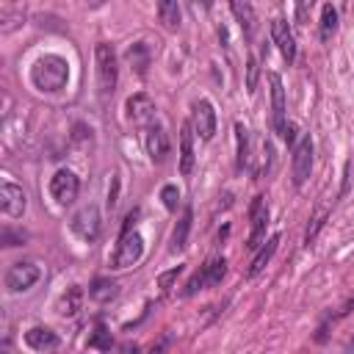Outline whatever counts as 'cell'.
I'll use <instances>...</instances> for the list:
<instances>
[{
  "instance_id": "obj_1",
  "label": "cell",
  "mask_w": 354,
  "mask_h": 354,
  "mask_svg": "<svg viewBox=\"0 0 354 354\" xmlns=\"http://www.w3.org/2000/svg\"><path fill=\"white\" fill-rule=\"evenodd\" d=\"M66 80H69V64L61 55H41L30 69V83L44 94L61 91Z\"/></svg>"
},
{
  "instance_id": "obj_2",
  "label": "cell",
  "mask_w": 354,
  "mask_h": 354,
  "mask_svg": "<svg viewBox=\"0 0 354 354\" xmlns=\"http://www.w3.org/2000/svg\"><path fill=\"white\" fill-rule=\"evenodd\" d=\"M94 64H97V86L102 97H111L119 80V64H116V50L108 41H100L94 47Z\"/></svg>"
},
{
  "instance_id": "obj_3",
  "label": "cell",
  "mask_w": 354,
  "mask_h": 354,
  "mask_svg": "<svg viewBox=\"0 0 354 354\" xmlns=\"http://www.w3.org/2000/svg\"><path fill=\"white\" fill-rule=\"evenodd\" d=\"M290 171H293V185L301 188L313 171V138L310 133H301L293 141V158H290Z\"/></svg>"
},
{
  "instance_id": "obj_4",
  "label": "cell",
  "mask_w": 354,
  "mask_h": 354,
  "mask_svg": "<svg viewBox=\"0 0 354 354\" xmlns=\"http://www.w3.org/2000/svg\"><path fill=\"white\" fill-rule=\"evenodd\" d=\"M39 277H41V268L33 260H19V263L8 266V271H6V288L11 293H25V290H30L39 282Z\"/></svg>"
},
{
  "instance_id": "obj_5",
  "label": "cell",
  "mask_w": 354,
  "mask_h": 354,
  "mask_svg": "<svg viewBox=\"0 0 354 354\" xmlns=\"http://www.w3.org/2000/svg\"><path fill=\"white\" fill-rule=\"evenodd\" d=\"M249 221H252V232H249L246 246L252 252H257L266 243V227H268V205H266V196H254L252 199V205H249Z\"/></svg>"
},
{
  "instance_id": "obj_6",
  "label": "cell",
  "mask_w": 354,
  "mask_h": 354,
  "mask_svg": "<svg viewBox=\"0 0 354 354\" xmlns=\"http://www.w3.org/2000/svg\"><path fill=\"white\" fill-rule=\"evenodd\" d=\"M141 254H144V238L130 230L119 238V246L113 252V268H130L141 260Z\"/></svg>"
},
{
  "instance_id": "obj_7",
  "label": "cell",
  "mask_w": 354,
  "mask_h": 354,
  "mask_svg": "<svg viewBox=\"0 0 354 354\" xmlns=\"http://www.w3.org/2000/svg\"><path fill=\"white\" fill-rule=\"evenodd\" d=\"M227 277V260L224 257H213L202 266L199 274L191 277V282L185 285V296H194L196 290H202L205 285H221V279Z\"/></svg>"
},
{
  "instance_id": "obj_8",
  "label": "cell",
  "mask_w": 354,
  "mask_h": 354,
  "mask_svg": "<svg viewBox=\"0 0 354 354\" xmlns=\"http://www.w3.org/2000/svg\"><path fill=\"white\" fill-rule=\"evenodd\" d=\"M77 177L72 169H58L53 177H50V196L58 202V205H72L75 196H77Z\"/></svg>"
},
{
  "instance_id": "obj_9",
  "label": "cell",
  "mask_w": 354,
  "mask_h": 354,
  "mask_svg": "<svg viewBox=\"0 0 354 354\" xmlns=\"http://www.w3.org/2000/svg\"><path fill=\"white\" fill-rule=\"evenodd\" d=\"M72 232L80 238V241H94L100 235V210L94 205H86L80 207L75 216H72Z\"/></svg>"
},
{
  "instance_id": "obj_10",
  "label": "cell",
  "mask_w": 354,
  "mask_h": 354,
  "mask_svg": "<svg viewBox=\"0 0 354 354\" xmlns=\"http://www.w3.org/2000/svg\"><path fill=\"white\" fill-rule=\"evenodd\" d=\"M144 147H147V155H149L152 163H163V160H166V155H169V136H166L163 124L152 122V124L147 127V133H144Z\"/></svg>"
},
{
  "instance_id": "obj_11",
  "label": "cell",
  "mask_w": 354,
  "mask_h": 354,
  "mask_svg": "<svg viewBox=\"0 0 354 354\" xmlns=\"http://www.w3.org/2000/svg\"><path fill=\"white\" fill-rule=\"evenodd\" d=\"M194 130L202 141H210L216 136V111L210 100H199L194 105Z\"/></svg>"
},
{
  "instance_id": "obj_12",
  "label": "cell",
  "mask_w": 354,
  "mask_h": 354,
  "mask_svg": "<svg viewBox=\"0 0 354 354\" xmlns=\"http://www.w3.org/2000/svg\"><path fill=\"white\" fill-rule=\"evenodd\" d=\"M0 207H3L6 216L19 218V216L25 213V207H28L25 191H22L19 185H14V183H3V185H0Z\"/></svg>"
},
{
  "instance_id": "obj_13",
  "label": "cell",
  "mask_w": 354,
  "mask_h": 354,
  "mask_svg": "<svg viewBox=\"0 0 354 354\" xmlns=\"http://www.w3.org/2000/svg\"><path fill=\"white\" fill-rule=\"evenodd\" d=\"M268 83H271V119H274V130L282 136L288 119H285V86H282V77L277 72L268 75Z\"/></svg>"
},
{
  "instance_id": "obj_14",
  "label": "cell",
  "mask_w": 354,
  "mask_h": 354,
  "mask_svg": "<svg viewBox=\"0 0 354 354\" xmlns=\"http://www.w3.org/2000/svg\"><path fill=\"white\" fill-rule=\"evenodd\" d=\"M127 116L141 124V127H149L155 122V102L147 97V94H133L127 100Z\"/></svg>"
},
{
  "instance_id": "obj_15",
  "label": "cell",
  "mask_w": 354,
  "mask_h": 354,
  "mask_svg": "<svg viewBox=\"0 0 354 354\" xmlns=\"http://www.w3.org/2000/svg\"><path fill=\"white\" fill-rule=\"evenodd\" d=\"M271 39H274V44L279 47L282 58L290 64V61L296 58V41H293V33H290V28H288L285 19H274V22H271Z\"/></svg>"
},
{
  "instance_id": "obj_16",
  "label": "cell",
  "mask_w": 354,
  "mask_h": 354,
  "mask_svg": "<svg viewBox=\"0 0 354 354\" xmlns=\"http://www.w3.org/2000/svg\"><path fill=\"white\" fill-rule=\"evenodd\" d=\"M230 6H232V14H235V19H238V25L243 30V39L252 41L254 30H257V14H254L252 3L249 0H230Z\"/></svg>"
},
{
  "instance_id": "obj_17",
  "label": "cell",
  "mask_w": 354,
  "mask_h": 354,
  "mask_svg": "<svg viewBox=\"0 0 354 354\" xmlns=\"http://www.w3.org/2000/svg\"><path fill=\"white\" fill-rule=\"evenodd\" d=\"M194 160H196V155H194V124L185 122L180 127V174L183 177H188L194 171Z\"/></svg>"
},
{
  "instance_id": "obj_18",
  "label": "cell",
  "mask_w": 354,
  "mask_h": 354,
  "mask_svg": "<svg viewBox=\"0 0 354 354\" xmlns=\"http://www.w3.org/2000/svg\"><path fill=\"white\" fill-rule=\"evenodd\" d=\"M124 58H127L130 69H133L138 77H144V75H147V69H149V64H152V53H149V44H144V41H133V44L127 47Z\"/></svg>"
},
{
  "instance_id": "obj_19",
  "label": "cell",
  "mask_w": 354,
  "mask_h": 354,
  "mask_svg": "<svg viewBox=\"0 0 354 354\" xmlns=\"http://www.w3.org/2000/svg\"><path fill=\"white\" fill-rule=\"evenodd\" d=\"M25 343L33 348V351H50V348H58V335L47 326H33L25 332Z\"/></svg>"
},
{
  "instance_id": "obj_20",
  "label": "cell",
  "mask_w": 354,
  "mask_h": 354,
  "mask_svg": "<svg viewBox=\"0 0 354 354\" xmlns=\"http://www.w3.org/2000/svg\"><path fill=\"white\" fill-rule=\"evenodd\" d=\"M191 221H194V210H191V205H185L183 207V216L177 218V224H174V232H171V252H183L185 249V243H188V232H191Z\"/></svg>"
},
{
  "instance_id": "obj_21",
  "label": "cell",
  "mask_w": 354,
  "mask_h": 354,
  "mask_svg": "<svg viewBox=\"0 0 354 354\" xmlns=\"http://www.w3.org/2000/svg\"><path fill=\"white\" fill-rule=\"evenodd\" d=\"M277 246H279V235H271L268 241H266V246H260L257 252H254V257H252V263H249V271H246V277H257L268 263H271V257H274V252H277Z\"/></svg>"
},
{
  "instance_id": "obj_22",
  "label": "cell",
  "mask_w": 354,
  "mask_h": 354,
  "mask_svg": "<svg viewBox=\"0 0 354 354\" xmlns=\"http://www.w3.org/2000/svg\"><path fill=\"white\" fill-rule=\"evenodd\" d=\"M158 6V19L163 22L166 30L180 28V0H155Z\"/></svg>"
},
{
  "instance_id": "obj_23",
  "label": "cell",
  "mask_w": 354,
  "mask_h": 354,
  "mask_svg": "<svg viewBox=\"0 0 354 354\" xmlns=\"http://www.w3.org/2000/svg\"><path fill=\"white\" fill-rule=\"evenodd\" d=\"M116 293H119V285H116L113 279H105V277L94 279L91 288H88V296H91L94 301H100V304H108L111 299H116Z\"/></svg>"
},
{
  "instance_id": "obj_24",
  "label": "cell",
  "mask_w": 354,
  "mask_h": 354,
  "mask_svg": "<svg viewBox=\"0 0 354 354\" xmlns=\"http://www.w3.org/2000/svg\"><path fill=\"white\" fill-rule=\"evenodd\" d=\"M22 17H25L22 3L6 0V3H3V33H11L17 25H22Z\"/></svg>"
},
{
  "instance_id": "obj_25",
  "label": "cell",
  "mask_w": 354,
  "mask_h": 354,
  "mask_svg": "<svg viewBox=\"0 0 354 354\" xmlns=\"http://www.w3.org/2000/svg\"><path fill=\"white\" fill-rule=\"evenodd\" d=\"M80 301H83V290L75 285V288H69V290L61 296L58 313H61L64 318H72V315H77V310H80Z\"/></svg>"
},
{
  "instance_id": "obj_26",
  "label": "cell",
  "mask_w": 354,
  "mask_h": 354,
  "mask_svg": "<svg viewBox=\"0 0 354 354\" xmlns=\"http://www.w3.org/2000/svg\"><path fill=\"white\" fill-rule=\"evenodd\" d=\"M335 30H337V11L332 3H326L321 8V41H329Z\"/></svg>"
},
{
  "instance_id": "obj_27",
  "label": "cell",
  "mask_w": 354,
  "mask_h": 354,
  "mask_svg": "<svg viewBox=\"0 0 354 354\" xmlns=\"http://www.w3.org/2000/svg\"><path fill=\"white\" fill-rule=\"evenodd\" d=\"M235 136H238V169H243L249 163V133L241 122L235 124Z\"/></svg>"
},
{
  "instance_id": "obj_28",
  "label": "cell",
  "mask_w": 354,
  "mask_h": 354,
  "mask_svg": "<svg viewBox=\"0 0 354 354\" xmlns=\"http://www.w3.org/2000/svg\"><path fill=\"white\" fill-rule=\"evenodd\" d=\"M111 346H113V337H111V332H108L105 326H97V329H94V335L88 337V348L111 351Z\"/></svg>"
},
{
  "instance_id": "obj_29",
  "label": "cell",
  "mask_w": 354,
  "mask_h": 354,
  "mask_svg": "<svg viewBox=\"0 0 354 354\" xmlns=\"http://www.w3.org/2000/svg\"><path fill=\"white\" fill-rule=\"evenodd\" d=\"M160 199H163L166 210H177V202H180V191H177V185H163V188H160Z\"/></svg>"
},
{
  "instance_id": "obj_30",
  "label": "cell",
  "mask_w": 354,
  "mask_h": 354,
  "mask_svg": "<svg viewBox=\"0 0 354 354\" xmlns=\"http://www.w3.org/2000/svg\"><path fill=\"white\" fill-rule=\"evenodd\" d=\"M25 238H28V235H25L22 230H11V227H6V230L0 232V243H3V246H19Z\"/></svg>"
},
{
  "instance_id": "obj_31",
  "label": "cell",
  "mask_w": 354,
  "mask_h": 354,
  "mask_svg": "<svg viewBox=\"0 0 354 354\" xmlns=\"http://www.w3.org/2000/svg\"><path fill=\"white\" fill-rule=\"evenodd\" d=\"M257 72H260V69H257V58H249V61H246V91H249V94L257 88Z\"/></svg>"
},
{
  "instance_id": "obj_32",
  "label": "cell",
  "mask_w": 354,
  "mask_h": 354,
  "mask_svg": "<svg viewBox=\"0 0 354 354\" xmlns=\"http://www.w3.org/2000/svg\"><path fill=\"white\" fill-rule=\"evenodd\" d=\"M324 216H326V213H324V210H321V213H318V216H315V218H313V224H310V227H307V235H304V243H307V246H310V243H313V241H315V235H318V230H321V227H324Z\"/></svg>"
},
{
  "instance_id": "obj_33",
  "label": "cell",
  "mask_w": 354,
  "mask_h": 354,
  "mask_svg": "<svg viewBox=\"0 0 354 354\" xmlns=\"http://www.w3.org/2000/svg\"><path fill=\"white\" fill-rule=\"evenodd\" d=\"M180 271H183V266H174L171 271L160 274V277H158V285H160V290H169V288H171V282L180 277Z\"/></svg>"
},
{
  "instance_id": "obj_34",
  "label": "cell",
  "mask_w": 354,
  "mask_h": 354,
  "mask_svg": "<svg viewBox=\"0 0 354 354\" xmlns=\"http://www.w3.org/2000/svg\"><path fill=\"white\" fill-rule=\"evenodd\" d=\"M138 216H141L138 210H130V213H127V218H124V227H122V235L133 230V224H136V218H138Z\"/></svg>"
},
{
  "instance_id": "obj_35",
  "label": "cell",
  "mask_w": 354,
  "mask_h": 354,
  "mask_svg": "<svg viewBox=\"0 0 354 354\" xmlns=\"http://www.w3.org/2000/svg\"><path fill=\"white\" fill-rule=\"evenodd\" d=\"M199 3H202L205 8H210V6H213V0H199Z\"/></svg>"
},
{
  "instance_id": "obj_36",
  "label": "cell",
  "mask_w": 354,
  "mask_h": 354,
  "mask_svg": "<svg viewBox=\"0 0 354 354\" xmlns=\"http://www.w3.org/2000/svg\"><path fill=\"white\" fill-rule=\"evenodd\" d=\"M94 3H102V0H94Z\"/></svg>"
}]
</instances>
